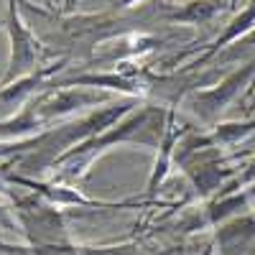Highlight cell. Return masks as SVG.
Here are the masks:
<instances>
[{
	"label": "cell",
	"instance_id": "6da1fadb",
	"mask_svg": "<svg viewBox=\"0 0 255 255\" xmlns=\"http://www.w3.org/2000/svg\"><path fill=\"white\" fill-rule=\"evenodd\" d=\"M20 0H8V15H5V31L10 38V59H8V69L5 77L0 79V87L36 72L38 67H44L46 59H56V51L44 46L36 38V33L26 26V20L20 18Z\"/></svg>",
	"mask_w": 255,
	"mask_h": 255
},
{
	"label": "cell",
	"instance_id": "7a4b0ae2",
	"mask_svg": "<svg viewBox=\"0 0 255 255\" xmlns=\"http://www.w3.org/2000/svg\"><path fill=\"white\" fill-rule=\"evenodd\" d=\"M67 64H69V56H59V59L44 64V67H38L36 72H31L26 77H20V79L5 84V87H0V113L20 110L31 97H36L38 92H44L49 87L51 77L56 72H61Z\"/></svg>",
	"mask_w": 255,
	"mask_h": 255
},
{
	"label": "cell",
	"instance_id": "3957f363",
	"mask_svg": "<svg viewBox=\"0 0 255 255\" xmlns=\"http://www.w3.org/2000/svg\"><path fill=\"white\" fill-rule=\"evenodd\" d=\"M255 72V64H248V67H243L240 72H235L232 77H227L222 84H220V90H212V92H202V95H197L194 100H197V105L202 102L204 108H202V113L207 115V118H215L222 108H225V102L235 95L243 84H245V79L250 77Z\"/></svg>",
	"mask_w": 255,
	"mask_h": 255
},
{
	"label": "cell",
	"instance_id": "277c9868",
	"mask_svg": "<svg viewBox=\"0 0 255 255\" xmlns=\"http://www.w3.org/2000/svg\"><path fill=\"white\" fill-rule=\"evenodd\" d=\"M220 13V3L215 0H191L184 8L168 13V20H179V23H204L212 15Z\"/></svg>",
	"mask_w": 255,
	"mask_h": 255
},
{
	"label": "cell",
	"instance_id": "5b68a950",
	"mask_svg": "<svg viewBox=\"0 0 255 255\" xmlns=\"http://www.w3.org/2000/svg\"><path fill=\"white\" fill-rule=\"evenodd\" d=\"M0 227L3 230H15V222H13V217L8 215V209L0 204Z\"/></svg>",
	"mask_w": 255,
	"mask_h": 255
},
{
	"label": "cell",
	"instance_id": "8992f818",
	"mask_svg": "<svg viewBox=\"0 0 255 255\" xmlns=\"http://www.w3.org/2000/svg\"><path fill=\"white\" fill-rule=\"evenodd\" d=\"M238 46H255V28H253V31H250L243 41H238Z\"/></svg>",
	"mask_w": 255,
	"mask_h": 255
},
{
	"label": "cell",
	"instance_id": "52a82bcc",
	"mask_svg": "<svg viewBox=\"0 0 255 255\" xmlns=\"http://www.w3.org/2000/svg\"><path fill=\"white\" fill-rule=\"evenodd\" d=\"M138 0H115V5L118 8H130V5H135Z\"/></svg>",
	"mask_w": 255,
	"mask_h": 255
},
{
	"label": "cell",
	"instance_id": "ba28073f",
	"mask_svg": "<svg viewBox=\"0 0 255 255\" xmlns=\"http://www.w3.org/2000/svg\"><path fill=\"white\" fill-rule=\"evenodd\" d=\"M3 179H5V176H3V166H0V191H3V194H5V191H8V189H5V184H3Z\"/></svg>",
	"mask_w": 255,
	"mask_h": 255
},
{
	"label": "cell",
	"instance_id": "9c48e42d",
	"mask_svg": "<svg viewBox=\"0 0 255 255\" xmlns=\"http://www.w3.org/2000/svg\"><path fill=\"white\" fill-rule=\"evenodd\" d=\"M72 5H77V0H69V8H72Z\"/></svg>",
	"mask_w": 255,
	"mask_h": 255
},
{
	"label": "cell",
	"instance_id": "30bf717a",
	"mask_svg": "<svg viewBox=\"0 0 255 255\" xmlns=\"http://www.w3.org/2000/svg\"><path fill=\"white\" fill-rule=\"evenodd\" d=\"M0 28H5V20H0Z\"/></svg>",
	"mask_w": 255,
	"mask_h": 255
},
{
	"label": "cell",
	"instance_id": "8fae6325",
	"mask_svg": "<svg viewBox=\"0 0 255 255\" xmlns=\"http://www.w3.org/2000/svg\"><path fill=\"white\" fill-rule=\"evenodd\" d=\"M0 245H3V243H0Z\"/></svg>",
	"mask_w": 255,
	"mask_h": 255
},
{
	"label": "cell",
	"instance_id": "7c38bea8",
	"mask_svg": "<svg viewBox=\"0 0 255 255\" xmlns=\"http://www.w3.org/2000/svg\"><path fill=\"white\" fill-rule=\"evenodd\" d=\"M46 3H49V0H46Z\"/></svg>",
	"mask_w": 255,
	"mask_h": 255
}]
</instances>
